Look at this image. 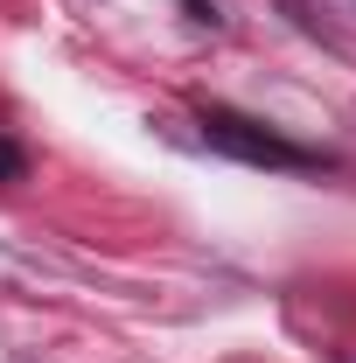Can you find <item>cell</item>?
Instances as JSON below:
<instances>
[{
    "label": "cell",
    "mask_w": 356,
    "mask_h": 363,
    "mask_svg": "<svg viewBox=\"0 0 356 363\" xmlns=\"http://www.w3.org/2000/svg\"><path fill=\"white\" fill-rule=\"evenodd\" d=\"M203 140H210V147H223L230 161H252V168H314V154H301L294 140L266 133L259 119L223 112V105H210V112H203Z\"/></svg>",
    "instance_id": "1"
},
{
    "label": "cell",
    "mask_w": 356,
    "mask_h": 363,
    "mask_svg": "<svg viewBox=\"0 0 356 363\" xmlns=\"http://www.w3.org/2000/svg\"><path fill=\"white\" fill-rule=\"evenodd\" d=\"M21 175V147H7V140H0V182H14Z\"/></svg>",
    "instance_id": "2"
}]
</instances>
